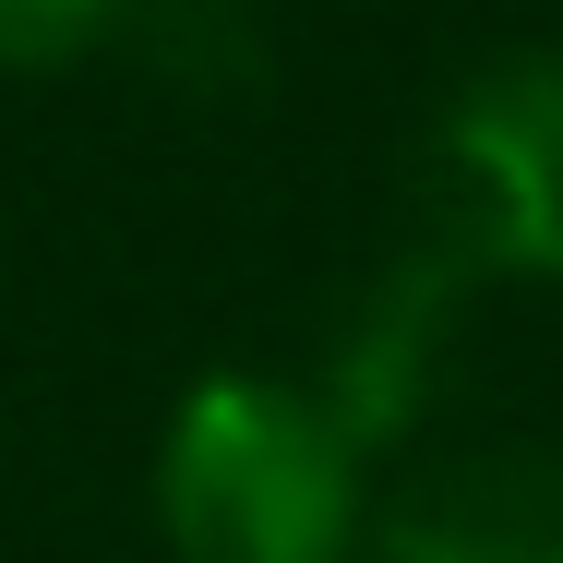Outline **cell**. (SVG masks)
Wrapping results in <instances>:
<instances>
[{"label": "cell", "mask_w": 563, "mask_h": 563, "mask_svg": "<svg viewBox=\"0 0 563 563\" xmlns=\"http://www.w3.org/2000/svg\"><path fill=\"white\" fill-rule=\"evenodd\" d=\"M156 528L180 563H360L372 455L288 372H205L156 444Z\"/></svg>", "instance_id": "cell-1"}, {"label": "cell", "mask_w": 563, "mask_h": 563, "mask_svg": "<svg viewBox=\"0 0 563 563\" xmlns=\"http://www.w3.org/2000/svg\"><path fill=\"white\" fill-rule=\"evenodd\" d=\"M132 0H0V73H60L109 36Z\"/></svg>", "instance_id": "cell-5"}, {"label": "cell", "mask_w": 563, "mask_h": 563, "mask_svg": "<svg viewBox=\"0 0 563 563\" xmlns=\"http://www.w3.org/2000/svg\"><path fill=\"white\" fill-rule=\"evenodd\" d=\"M455 288H467V264H455L444 240H420L408 264H384L372 288H360V312L336 324V360H324V408L347 420V444H396L408 420H420V396H432V347H444V312Z\"/></svg>", "instance_id": "cell-4"}, {"label": "cell", "mask_w": 563, "mask_h": 563, "mask_svg": "<svg viewBox=\"0 0 563 563\" xmlns=\"http://www.w3.org/2000/svg\"><path fill=\"white\" fill-rule=\"evenodd\" d=\"M360 563H563V455L552 444H467L420 467Z\"/></svg>", "instance_id": "cell-3"}, {"label": "cell", "mask_w": 563, "mask_h": 563, "mask_svg": "<svg viewBox=\"0 0 563 563\" xmlns=\"http://www.w3.org/2000/svg\"><path fill=\"white\" fill-rule=\"evenodd\" d=\"M432 240L467 276H563V48H492L444 97Z\"/></svg>", "instance_id": "cell-2"}]
</instances>
